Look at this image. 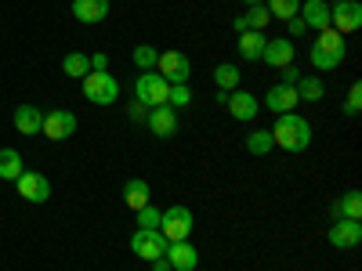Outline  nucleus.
I'll return each mask as SVG.
<instances>
[{
    "label": "nucleus",
    "instance_id": "1",
    "mask_svg": "<svg viewBox=\"0 0 362 271\" xmlns=\"http://www.w3.org/2000/svg\"><path fill=\"white\" fill-rule=\"evenodd\" d=\"M272 141H276L283 152H305L312 145V124L297 112H283L272 127Z\"/></svg>",
    "mask_w": 362,
    "mask_h": 271
},
{
    "label": "nucleus",
    "instance_id": "2",
    "mask_svg": "<svg viewBox=\"0 0 362 271\" xmlns=\"http://www.w3.org/2000/svg\"><path fill=\"white\" fill-rule=\"evenodd\" d=\"M344 54H348V47H344V37L337 33V29H322V33L315 37V44H312V51H308L312 66H315L319 73L337 69V66L344 62Z\"/></svg>",
    "mask_w": 362,
    "mask_h": 271
},
{
    "label": "nucleus",
    "instance_id": "3",
    "mask_svg": "<svg viewBox=\"0 0 362 271\" xmlns=\"http://www.w3.org/2000/svg\"><path fill=\"white\" fill-rule=\"evenodd\" d=\"M196 228V217L189 206H167L163 217H160V235L167 239V243H185V239L192 235Z\"/></svg>",
    "mask_w": 362,
    "mask_h": 271
},
{
    "label": "nucleus",
    "instance_id": "4",
    "mask_svg": "<svg viewBox=\"0 0 362 271\" xmlns=\"http://www.w3.org/2000/svg\"><path fill=\"white\" fill-rule=\"evenodd\" d=\"M167 95H170V83H167L160 73H141V76L134 80V102L145 105V109L167 105Z\"/></svg>",
    "mask_w": 362,
    "mask_h": 271
},
{
    "label": "nucleus",
    "instance_id": "5",
    "mask_svg": "<svg viewBox=\"0 0 362 271\" xmlns=\"http://www.w3.org/2000/svg\"><path fill=\"white\" fill-rule=\"evenodd\" d=\"M83 98L90 105H112L119 98V83L109 73H87L83 76Z\"/></svg>",
    "mask_w": 362,
    "mask_h": 271
},
{
    "label": "nucleus",
    "instance_id": "6",
    "mask_svg": "<svg viewBox=\"0 0 362 271\" xmlns=\"http://www.w3.org/2000/svg\"><path fill=\"white\" fill-rule=\"evenodd\" d=\"M362 25V4L358 0H337L334 8H329V29H337V33H355Z\"/></svg>",
    "mask_w": 362,
    "mask_h": 271
},
{
    "label": "nucleus",
    "instance_id": "7",
    "mask_svg": "<svg viewBox=\"0 0 362 271\" xmlns=\"http://www.w3.org/2000/svg\"><path fill=\"white\" fill-rule=\"evenodd\" d=\"M156 69L167 83H189V76H192V62H189V54H181V51H163Z\"/></svg>",
    "mask_w": 362,
    "mask_h": 271
},
{
    "label": "nucleus",
    "instance_id": "8",
    "mask_svg": "<svg viewBox=\"0 0 362 271\" xmlns=\"http://www.w3.org/2000/svg\"><path fill=\"white\" fill-rule=\"evenodd\" d=\"M15 185H18V195L25 203H47L51 199V181L44 174H37V170H22Z\"/></svg>",
    "mask_w": 362,
    "mask_h": 271
},
{
    "label": "nucleus",
    "instance_id": "9",
    "mask_svg": "<svg viewBox=\"0 0 362 271\" xmlns=\"http://www.w3.org/2000/svg\"><path fill=\"white\" fill-rule=\"evenodd\" d=\"M40 134H47L51 141H66V138H73V134H76V116H73L69 109H51V112L44 116Z\"/></svg>",
    "mask_w": 362,
    "mask_h": 271
},
{
    "label": "nucleus",
    "instance_id": "10",
    "mask_svg": "<svg viewBox=\"0 0 362 271\" xmlns=\"http://www.w3.org/2000/svg\"><path fill=\"white\" fill-rule=\"evenodd\" d=\"M167 239L160 235V231H145V228H138L134 235H131V250L141 257V260H156V257H167Z\"/></svg>",
    "mask_w": 362,
    "mask_h": 271
},
{
    "label": "nucleus",
    "instance_id": "11",
    "mask_svg": "<svg viewBox=\"0 0 362 271\" xmlns=\"http://www.w3.org/2000/svg\"><path fill=\"white\" fill-rule=\"evenodd\" d=\"M145 127L153 131V138H174L177 134V109H170V105H160V109H148V116H145Z\"/></svg>",
    "mask_w": 362,
    "mask_h": 271
},
{
    "label": "nucleus",
    "instance_id": "12",
    "mask_svg": "<svg viewBox=\"0 0 362 271\" xmlns=\"http://www.w3.org/2000/svg\"><path fill=\"white\" fill-rule=\"evenodd\" d=\"M225 109L232 112V119H239V124H250V119L261 112V105H257V98L250 95V90H228V98H225Z\"/></svg>",
    "mask_w": 362,
    "mask_h": 271
},
{
    "label": "nucleus",
    "instance_id": "13",
    "mask_svg": "<svg viewBox=\"0 0 362 271\" xmlns=\"http://www.w3.org/2000/svg\"><path fill=\"white\" fill-rule=\"evenodd\" d=\"M293 58H297V47H293V40H264V51H261V62L264 66H272V69H286V66H293Z\"/></svg>",
    "mask_w": 362,
    "mask_h": 271
},
{
    "label": "nucleus",
    "instance_id": "14",
    "mask_svg": "<svg viewBox=\"0 0 362 271\" xmlns=\"http://www.w3.org/2000/svg\"><path fill=\"white\" fill-rule=\"evenodd\" d=\"M326 239H329V246H334V250H355L362 243V224L358 221H334Z\"/></svg>",
    "mask_w": 362,
    "mask_h": 271
},
{
    "label": "nucleus",
    "instance_id": "15",
    "mask_svg": "<svg viewBox=\"0 0 362 271\" xmlns=\"http://www.w3.org/2000/svg\"><path fill=\"white\" fill-rule=\"evenodd\" d=\"M297 102H300V98H297V90H293L290 83H276V87H272L268 95H264V109H268V112H276V116L293 112Z\"/></svg>",
    "mask_w": 362,
    "mask_h": 271
},
{
    "label": "nucleus",
    "instance_id": "16",
    "mask_svg": "<svg viewBox=\"0 0 362 271\" xmlns=\"http://www.w3.org/2000/svg\"><path fill=\"white\" fill-rule=\"evenodd\" d=\"M297 18L305 22L308 29H315V33H322V29H329V4L326 0H300Z\"/></svg>",
    "mask_w": 362,
    "mask_h": 271
},
{
    "label": "nucleus",
    "instance_id": "17",
    "mask_svg": "<svg viewBox=\"0 0 362 271\" xmlns=\"http://www.w3.org/2000/svg\"><path fill=\"white\" fill-rule=\"evenodd\" d=\"M167 260H170V271H196L199 253H196V246L185 239V243H170V246H167Z\"/></svg>",
    "mask_w": 362,
    "mask_h": 271
},
{
    "label": "nucleus",
    "instance_id": "18",
    "mask_svg": "<svg viewBox=\"0 0 362 271\" xmlns=\"http://www.w3.org/2000/svg\"><path fill=\"white\" fill-rule=\"evenodd\" d=\"M44 127V112L37 105H18L15 109V131L18 134H40Z\"/></svg>",
    "mask_w": 362,
    "mask_h": 271
},
{
    "label": "nucleus",
    "instance_id": "19",
    "mask_svg": "<svg viewBox=\"0 0 362 271\" xmlns=\"http://www.w3.org/2000/svg\"><path fill=\"white\" fill-rule=\"evenodd\" d=\"M73 18H80V22H105L109 18V0H73Z\"/></svg>",
    "mask_w": 362,
    "mask_h": 271
},
{
    "label": "nucleus",
    "instance_id": "20",
    "mask_svg": "<svg viewBox=\"0 0 362 271\" xmlns=\"http://www.w3.org/2000/svg\"><path fill=\"white\" fill-rule=\"evenodd\" d=\"M268 22H272L268 8H264V4H254V8H247V15H239V18L232 22V29H235V33H247V29H257V33H264Z\"/></svg>",
    "mask_w": 362,
    "mask_h": 271
},
{
    "label": "nucleus",
    "instance_id": "21",
    "mask_svg": "<svg viewBox=\"0 0 362 271\" xmlns=\"http://www.w3.org/2000/svg\"><path fill=\"white\" fill-rule=\"evenodd\" d=\"M261 51H264V33H257V29L239 33V58L243 62H261Z\"/></svg>",
    "mask_w": 362,
    "mask_h": 271
},
{
    "label": "nucleus",
    "instance_id": "22",
    "mask_svg": "<svg viewBox=\"0 0 362 271\" xmlns=\"http://www.w3.org/2000/svg\"><path fill=\"white\" fill-rule=\"evenodd\" d=\"M334 217L337 221H358L362 217V192H344L334 203Z\"/></svg>",
    "mask_w": 362,
    "mask_h": 271
},
{
    "label": "nucleus",
    "instance_id": "23",
    "mask_svg": "<svg viewBox=\"0 0 362 271\" xmlns=\"http://www.w3.org/2000/svg\"><path fill=\"white\" fill-rule=\"evenodd\" d=\"M124 199H127V206L138 214L141 206H148V185H145L141 177H131L127 185H124Z\"/></svg>",
    "mask_w": 362,
    "mask_h": 271
},
{
    "label": "nucleus",
    "instance_id": "24",
    "mask_svg": "<svg viewBox=\"0 0 362 271\" xmlns=\"http://www.w3.org/2000/svg\"><path fill=\"white\" fill-rule=\"evenodd\" d=\"M62 69H66V76L83 80V76L90 73V54H83V51H69V54L62 58Z\"/></svg>",
    "mask_w": 362,
    "mask_h": 271
},
{
    "label": "nucleus",
    "instance_id": "25",
    "mask_svg": "<svg viewBox=\"0 0 362 271\" xmlns=\"http://www.w3.org/2000/svg\"><path fill=\"white\" fill-rule=\"evenodd\" d=\"M18 174H22V156L15 152V148H0V177L18 181Z\"/></svg>",
    "mask_w": 362,
    "mask_h": 271
},
{
    "label": "nucleus",
    "instance_id": "26",
    "mask_svg": "<svg viewBox=\"0 0 362 271\" xmlns=\"http://www.w3.org/2000/svg\"><path fill=\"white\" fill-rule=\"evenodd\" d=\"M293 90H297V98H305V102H319V98L326 95L322 80H315V76H300V80L293 83Z\"/></svg>",
    "mask_w": 362,
    "mask_h": 271
},
{
    "label": "nucleus",
    "instance_id": "27",
    "mask_svg": "<svg viewBox=\"0 0 362 271\" xmlns=\"http://www.w3.org/2000/svg\"><path fill=\"white\" fill-rule=\"evenodd\" d=\"M264 8H268L272 18L290 22V18H297V11H300V0H264Z\"/></svg>",
    "mask_w": 362,
    "mask_h": 271
},
{
    "label": "nucleus",
    "instance_id": "28",
    "mask_svg": "<svg viewBox=\"0 0 362 271\" xmlns=\"http://www.w3.org/2000/svg\"><path fill=\"white\" fill-rule=\"evenodd\" d=\"M272 148H276V141H272V131H254V134H247V152H250V156H268Z\"/></svg>",
    "mask_w": 362,
    "mask_h": 271
},
{
    "label": "nucleus",
    "instance_id": "29",
    "mask_svg": "<svg viewBox=\"0 0 362 271\" xmlns=\"http://www.w3.org/2000/svg\"><path fill=\"white\" fill-rule=\"evenodd\" d=\"M214 83H218V90H225V95H228V90L239 87V69H235L232 62H221V66L214 69Z\"/></svg>",
    "mask_w": 362,
    "mask_h": 271
},
{
    "label": "nucleus",
    "instance_id": "30",
    "mask_svg": "<svg viewBox=\"0 0 362 271\" xmlns=\"http://www.w3.org/2000/svg\"><path fill=\"white\" fill-rule=\"evenodd\" d=\"M156 62H160V51H156L153 44H138V47H134V66H138L141 73H153Z\"/></svg>",
    "mask_w": 362,
    "mask_h": 271
},
{
    "label": "nucleus",
    "instance_id": "31",
    "mask_svg": "<svg viewBox=\"0 0 362 271\" xmlns=\"http://www.w3.org/2000/svg\"><path fill=\"white\" fill-rule=\"evenodd\" d=\"M160 217H163V210H156V206H141V210H138V228H145V231H160Z\"/></svg>",
    "mask_w": 362,
    "mask_h": 271
},
{
    "label": "nucleus",
    "instance_id": "32",
    "mask_svg": "<svg viewBox=\"0 0 362 271\" xmlns=\"http://www.w3.org/2000/svg\"><path fill=\"white\" fill-rule=\"evenodd\" d=\"M189 102H192V90H189V83H170L167 105H170V109H185Z\"/></svg>",
    "mask_w": 362,
    "mask_h": 271
},
{
    "label": "nucleus",
    "instance_id": "33",
    "mask_svg": "<svg viewBox=\"0 0 362 271\" xmlns=\"http://www.w3.org/2000/svg\"><path fill=\"white\" fill-rule=\"evenodd\" d=\"M358 109H362V83H351V90H348V105H344V112L355 119L358 116Z\"/></svg>",
    "mask_w": 362,
    "mask_h": 271
},
{
    "label": "nucleus",
    "instance_id": "34",
    "mask_svg": "<svg viewBox=\"0 0 362 271\" xmlns=\"http://www.w3.org/2000/svg\"><path fill=\"white\" fill-rule=\"evenodd\" d=\"M90 73H109V54H105V51L90 54Z\"/></svg>",
    "mask_w": 362,
    "mask_h": 271
},
{
    "label": "nucleus",
    "instance_id": "35",
    "mask_svg": "<svg viewBox=\"0 0 362 271\" xmlns=\"http://www.w3.org/2000/svg\"><path fill=\"white\" fill-rule=\"evenodd\" d=\"M279 73H283V83H290V87H293V83L300 80V73H297V66H286V69H279Z\"/></svg>",
    "mask_w": 362,
    "mask_h": 271
},
{
    "label": "nucleus",
    "instance_id": "36",
    "mask_svg": "<svg viewBox=\"0 0 362 271\" xmlns=\"http://www.w3.org/2000/svg\"><path fill=\"white\" fill-rule=\"evenodd\" d=\"M300 33H308V25L300 18H290V37H300Z\"/></svg>",
    "mask_w": 362,
    "mask_h": 271
},
{
    "label": "nucleus",
    "instance_id": "37",
    "mask_svg": "<svg viewBox=\"0 0 362 271\" xmlns=\"http://www.w3.org/2000/svg\"><path fill=\"white\" fill-rule=\"evenodd\" d=\"M148 264H153V271H170V260L167 257H156V260H148Z\"/></svg>",
    "mask_w": 362,
    "mask_h": 271
},
{
    "label": "nucleus",
    "instance_id": "38",
    "mask_svg": "<svg viewBox=\"0 0 362 271\" xmlns=\"http://www.w3.org/2000/svg\"><path fill=\"white\" fill-rule=\"evenodd\" d=\"M131 119H145V105L134 102V105H131Z\"/></svg>",
    "mask_w": 362,
    "mask_h": 271
},
{
    "label": "nucleus",
    "instance_id": "39",
    "mask_svg": "<svg viewBox=\"0 0 362 271\" xmlns=\"http://www.w3.org/2000/svg\"><path fill=\"white\" fill-rule=\"evenodd\" d=\"M243 4H247V8H254V4H264V0H243Z\"/></svg>",
    "mask_w": 362,
    "mask_h": 271
}]
</instances>
